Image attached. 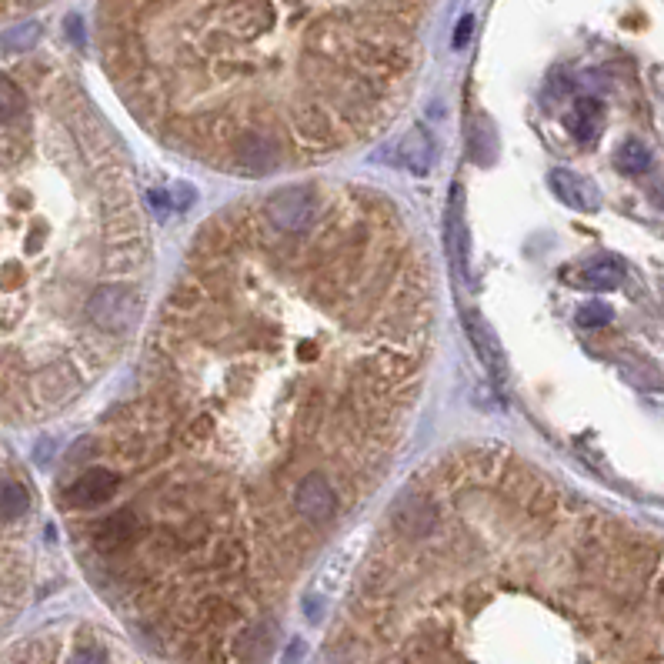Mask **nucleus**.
Listing matches in <instances>:
<instances>
[{
	"label": "nucleus",
	"instance_id": "nucleus-12",
	"mask_svg": "<svg viewBox=\"0 0 664 664\" xmlns=\"http://www.w3.org/2000/svg\"><path fill=\"white\" fill-rule=\"evenodd\" d=\"M578 287H594V291H611L624 281V264L614 261V257H598V261L584 264L578 274H574Z\"/></svg>",
	"mask_w": 664,
	"mask_h": 664
},
{
	"label": "nucleus",
	"instance_id": "nucleus-9",
	"mask_svg": "<svg viewBox=\"0 0 664 664\" xmlns=\"http://www.w3.org/2000/svg\"><path fill=\"white\" fill-rule=\"evenodd\" d=\"M448 231H451V254L454 267H458L461 284H471V247H468V231H464V191L454 187L451 191V211H448Z\"/></svg>",
	"mask_w": 664,
	"mask_h": 664
},
{
	"label": "nucleus",
	"instance_id": "nucleus-5",
	"mask_svg": "<svg viewBox=\"0 0 664 664\" xmlns=\"http://www.w3.org/2000/svg\"><path fill=\"white\" fill-rule=\"evenodd\" d=\"M461 321H464V334L471 338V348L481 358L484 371L491 374V381L498 384V388H508V361H504V351L498 338H494V331L484 324V317L474 311V307H464Z\"/></svg>",
	"mask_w": 664,
	"mask_h": 664
},
{
	"label": "nucleus",
	"instance_id": "nucleus-15",
	"mask_svg": "<svg viewBox=\"0 0 664 664\" xmlns=\"http://www.w3.org/2000/svg\"><path fill=\"white\" fill-rule=\"evenodd\" d=\"M614 164H618L621 174H644L651 167V151L641 141H624Z\"/></svg>",
	"mask_w": 664,
	"mask_h": 664
},
{
	"label": "nucleus",
	"instance_id": "nucleus-13",
	"mask_svg": "<svg viewBox=\"0 0 664 664\" xmlns=\"http://www.w3.org/2000/svg\"><path fill=\"white\" fill-rule=\"evenodd\" d=\"M601 121H604L601 101H594V97H581V101L574 104L571 117H568V131L578 137L581 144H591L601 131Z\"/></svg>",
	"mask_w": 664,
	"mask_h": 664
},
{
	"label": "nucleus",
	"instance_id": "nucleus-14",
	"mask_svg": "<svg viewBox=\"0 0 664 664\" xmlns=\"http://www.w3.org/2000/svg\"><path fill=\"white\" fill-rule=\"evenodd\" d=\"M31 508V494L17 481H0V521H17Z\"/></svg>",
	"mask_w": 664,
	"mask_h": 664
},
{
	"label": "nucleus",
	"instance_id": "nucleus-21",
	"mask_svg": "<svg viewBox=\"0 0 664 664\" xmlns=\"http://www.w3.org/2000/svg\"><path fill=\"white\" fill-rule=\"evenodd\" d=\"M304 614H307V618H311V621H321V601H317V598H307V601H304Z\"/></svg>",
	"mask_w": 664,
	"mask_h": 664
},
{
	"label": "nucleus",
	"instance_id": "nucleus-18",
	"mask_svg": "<svg viewBox=\"0 0 664 664\" xmlns=\"http://www.w3.org/2000/svg\"><path fill=\"white\" fill-rule=\"evenodd\" d=\"M37 34H41V27L24 24V27H17V31L4 34V47H31L37 41Z\"/></svg>",
	"mask_w": 664,
	"mask_h": 664
},
{
	"label": "nucleus",
	"instance_id": "nucleus-3",
	"mask_svg": "<svg viewBox=\"0 0 664 664\" xmlns=\"http://www.w3.org/2000/svg\"><path fill=\"white\" fill-rule=\"evenodd\" d=\"M317 217H321V204L304 187H287L267 201V221L281 234H307L317 224Z\"/></svg>",
	"mask_w": 664,
	"mask_h": 664
},
{
	"label": "nucleus",
	"instance_id": "nucleus-11",
	"mask_svg": "<svg viewBox=\"0 0 664 664\" xmlns=\"http://www.w3.org/2000/svg\"><path fill=\"white\" fill-rule=\"evenodd\" d=\"M234 154H237V164L251 174H264L274 167V144L264 131H244L241 141L234 144Z\"/></svg>",
	"mask_w": 664,
	"mask_h": 664
},
{
	"label": "nucleus",
	"instance_id": "nucleus-22",
	"mask_svg": "<svg viewBox=\"0 0 664 664\" xmlns=\"http://www.w3.org/2000/svg\"><path fill=\"white\" fill-rule=\"evenodd\" d=\"M301 654H304V641H291V648H287V658H284V664L301 661Z\"/></svg>",
	"mask_w": 664,
	"mask_h": 664
},
{
	"label": "nucleus",
	"instance_id": "nucleus-16",
	"mask_svg": "<svg viewBox=\"0 0 664 664\" xmlns=\"http://www.w3.org/2000/svg\"><path fill=\"white\" fill-rule=\"evenodd\" d=\"M24 107H27L24 91L11 81V77L0 74V124H7V121H14V117H21Z\"/></svg>",
	"mask_w": 664,
	"mask_h": 664
},
{
	"label": "nucleus",
	"instance_id": "nucleus-19",
	"mask_svg": "<svg viewBox=\"0 0 664 664\" xmlns=\"http://www.w3.org/2000/svg\"><path fill=\"white\" fill-rule=\"evenodd\" d=\"M167 197H171V207H177V211H181V207H187L197 197V191L191 184H184V181H177V184H171L167 187Z\"/></svg>",
	"mask_w": 664,
	"mask_h": 664
},
{
	"label": "nucleus",
	"instance_id": "nucleus-24",
	"mask_svg": "<svg viewBox=\"0 0 664 664\" xmlns=\"http://www.w3.org/2000/svg\"><path fill=\"white\" fill-rule=\"evenodd\" d=\"M34 4H41V0H34Z\"/></svg>",
	"mask_w": 664,
	"mask_h": 664
},
{
	"label": "nucleus",
	"instance_id": "nucleus-6",
	"mask_svg": "<svg viewBox=\"0 0 664 664\" xmlns=\"http://www.w3.org/2000/svg\"><path fill=\"white\" fill-rule=\"evenodd\" d=\"M144 531L147 528H144L141 514L134 508H121L94 528V548L101 554H121L127 548H134V544L144 538Z\"/></svg>",
	"mask_w": 664,
	"mask_h": 664
},
{
	"label": "nucleus",
	"instance_id": "nucleus-2",
	"mask_svg": "<svg viewBox=\"0 0 664 664\" xmlns=\"http://www.w3.org/2000/svg\"><path fill=\"white\" fill-rule=\"evenodd\" d=\"M87 321L101 334H131L137 317H141V297L127 284H101L87 297Z\"/></svg>",
	"mask_w": 664,
	"mask_h": 664
},
{
	"label": "nucleus",
	"instance_id": "nucleus-1",
	"mask_svg": "<svg viewBox=\"0 0 664 664\" xmlns=\"http://www.w3.org/2000/svg\"><path fill=\"white\" fill-rule=\"evenodd\" d=\"M421 7L424 0H127L121 37L157 24L164 41L231 57L291 31L301 34L307 71L324 74L334 64L341 87L354 74L388 84L411 61Z\"/></svg>",
	"mask_w": 664,
	"mask_h": 664
},
{
	"label": "nucleus",
	"instance_id": "nucleus-10",
	"mask_svg": "<svg viewBox=\"0 0 664 664\" xmlns=\"http://www.w3.org/2000/svg\"><path fill=\"white\" fill-rule=\"evenodd\" d=\"M398 157H401L404 171L414 174V177H424V174L431 171V164H434V141H431V134L424 131L421 124L411 127V131L401 137Z\"/></svg>",
	"mask_w": 664,
	"mask_h": 664
},
{
	"label": "nucleus",
	"instance_id": "nucleus-7",
	"mask_svg": "<svg viewBox=\"0 0 664 664\" xmlns=\"http://www.w3.org/2000/svg\"><path fill=\"white\" fill-rule=\"evenodd\" d=\"M117 488H121V478H117L114 471L91 468L64 491V501H67V508H97V504L111 501Z\"/></svg>",
	"mask_w": 664,
	"mask_h": 664
},
{
	"label": "nucleus",
	"instance_id": "nucleus-20",
	"mask_svg": "<svg viewBox=\"0 0 664 664\" xmlns=\"http://www.w3.org/2000/svg\"><path fill=\"white\" fill-rule=\"evenodd\" d=\"M71 664H107V658L101 651H81V654H74Z\"/></svg>",
	"mask_w": 664,
	"mask_h": 664
},
{
	"label": "nucleus",
	"instance_id": "nucleus-8",
	"mask_svg": "<svg viewBox=\"0 0 664 664\" xmlns=\"http://www.w3.org/2000/svg\"><path fill=\"white\" fill-rule=\"evenodd\" d=\"M551 191L558 201H564L568 207H578V211H594V207H601V191L594 187L588 177L574 174V171H551L548 177Z\"/></svg>",
	"mask_w": 664,
	"mask_h": 664
},
{
	"label": "nucleus",
	"instance_id": "nucleus-23",
	"mask_svg": "<svg viewBox=\"0 0 664 664\" xmlns=\"http://www.w3.org/2000/svg\"><path fill=\"white\" fill-rule=\"evenodd\" d=\"M468 34H471V21H468V17H464V21H461V27H458V31H454V44L461 47L464 41H468Z\"/></svg>",
	"mask_w": 664,
	"mask_h": 664
},
{
	"label": "nucleus",
	"instance_id": "nucleus-4",
	"mask_svg": "<svg viewBox=\"0 0 664 664\" xmlns=\"http://www.w3.org/2000/svg\"><path fill=\"white\" fill-rule=\"evenodd\" d=\"M291 501L297 518L304 524H314V528L331 524L334 514H338V491H334V484L321 471H304L294 484Z\"/></svg>",
	"mask_w": 664,
	"mask_h": 664
},
{
	"label": "nucleus",
	"instance_id": "nucleus-17",
	"mask_svg": "<svg viewBox=\"0 0 664 664\" xmlns=\"http://www.w3.org/2000/svg\"><path fill=\"white\" fill-rule=\"evenodd\" d=\"M611 321V307L608 304H584L581 311H578V324L581 327H604Z\"/></svg>",
	"mask_w": 664,
	"mask_h": 664
}]
</instances>
